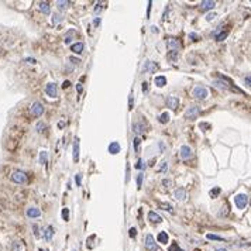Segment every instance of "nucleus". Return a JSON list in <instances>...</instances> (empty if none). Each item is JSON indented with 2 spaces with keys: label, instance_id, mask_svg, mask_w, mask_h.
I'll return each instance as SVG.
<instances>
[{
  "label": "nucleus",
  "instance_id": "obj_35",
  "mask_svg": "<svg viewBox=\"0 0 251 251\" xmlns=\"http://www.w3.org/2000/svg\"><path fill=\"white\" fill-rule=\"evenodd\" d=\"M133 142H134V151L135 153H140V142H141V140H140L138 137H135Z\"/></svg>",
  "mask_w": 251,
  "mask_h": 251
},
{
  "label": "nucleus",
  "instance_id": "obj_40",
  "mask_svg": "<svg viewBox=\"0 0 251 251\" xmlns=\"http://www.w3.org/2000/svg\"><path fill=\"white\" fill-rule=\"evenodd\" d=\"M162 185H164L165 188H171V186H172V181H171V179H162Z\"/></svg>",
  "mask_w": 251,
  "mask_h": 251
},
{
  "label": "nucleus",
  "instance_id": "obj_39",
  "mask_svg": "<svg viewBox=\"0 0 251 251\" xmlns=\"http://www.w3.org/2000/svg\"><path fill=\"white\" fill-rule=\"evenodd\" d=\"M199 127H200V130L206 131V130H209V128H210L212 126H210L209 123H200V124H199Z\"/></svg>",
  "mask_w": 251,
  "mask_h": 251
},
{
  "label": "nucleus",
  "instance_id": "obj_3",
  "mask_svg": "<svg viewBox=\"0 0 251 251\" xmlns=\"http://www.w3.org/2000/svg\"><path fill=\"white\" fill-rule=\"evenodd\" d=\"M30 113H31V116H34V117H40L41 114L44 113V106H42V103L34 102L33 105H31V107H30Z\"/></svg>",
  "mask_w": 251,
  "mask_h": 251
},
{
  "label": "nucleus",
  "instance_id": "obj_18",
  "mask_svg": "<svg viewBox=\"0 0 251 251\" xmlns=\"http://www.w3.org/2000/svg\"><path fill=\"white\" fill-rule=\"evenodd\" d=\"M186 197V190L183 188H179V189L175 190V199L176 200H183Z\"/></svg>",
  "mask_w": 251,
  "mask_h": 251
},
{
  "label": "nucleus",
  "instance_id": "obj_8",
  "mask_svg": "<svg viewBox=\"0 0 251 251\" xmlns=\"http://www.w3.org/2000/svg\"><path fill=\"white\" fill-rule=\"evenodd\" d=\"M157 69H158V65H157L155 62H153V61H147L146 64L142 65V71H144V72L154 73Z\"/></svg>",
  "mask_w": 251,
  "mask_h": 251
},
{
  "label": "nucleus",
  "instance_id": "obj_53",
  "mask_svg": "<svg viewBox=\"0 0 251 251\" xmlns=\"http://www.w3.org/2000/svg\"><path fill=\"white\" fill-rule=\"evenodd\" d=\"M76 89H78V92H79V93H82V90H83V89H82V86H80V85H78V86H76Z\"/></svg>",
  "mask_w": 251,
  "mask_h": 251
},
{
  "label": "nucleus",
  "instance_id": "obj_10",
  "mask_svg": "<svg viewBox=\"0 0 251 251\" xmlns=\"http://www.w3.org/2000/svg\"><path fill=\"white\" fill-rule=\"evenodd\" d=\"M45 92L50 98H57L58 96V92H57V85L55 83H48L45 86Z\"/></svg>",
  "mask_w": 251,
  "mask_h": 251
},
{
  "label": "nucleus",
  "instance_id": "obj_31",
  "mask_svg": "<svg viewBox=\"0 0 251 251\" xmlns=\"http://www.w3.org/2000/svg\"><path fill=\"white\" fill-rule=\"evenodd\" d=\"M167 169H168V162L164 161V162H161L160 168H157V172H167Z\"/></svg>",
  "mask_w": 251,
  "mask_h": 251
},
{
  "label": "nucleus",
  "instance_id": "obj_36",
  "mask_svg": "<svg viewBox=\"0 0 251 251\" xmlns=\"http://www.w3.org/2000/svg\"><path fill=\"white\" fill-rule=\"evenodd\" d=\"M45 128H47V126H45V123H42V121H40V123L37 124V131H38V133L45 131Z\"/></svg>",
  "mask_w": 251,
  "mask_h": 251
},
{
  "label": "nucleus",
  "instance_id": "obj_5",
  "mask_svg": "<svg viewBox=\"0 0 251 251\" xmlns=\"http://www.w3.org/2000/svg\"><path fill=\"white\" fill-rule=\"evenodd\" d=\"M199 114H200V109L197 107V106H192V107H189V109L185 112V117L186 119H189V120H195V119H197Z\"/></svg>",
  "mask_w": 251,
  "mask_h": 251
},
{
  "label": "nucleus",
  "instance_id": "obj_24",
  "mask_svg": "<svg viewBox=\"0 0 251 251\" xmlns=\"http://www.w3.org/2000/svg\"><path fill=\"white\" fill-rule=\"evenodd\" d=\"M57 6H58L59 10H66V9L69 7V2H64V0H59V2H57Z\"/></svg>",
  "mask_w": 251,
  "mask_h": 251
},
{
  "label": "nucleus",
  "instance_id": "obj_22",
  "mask_svg": "<svg viewBox=\"0 0 251 251\" xmlns=\"http://www.w3.org/2000/svg\"><path fill=\"white\" fill-rule=\"evenodd\" d=\"M133 131L135 134H142L144 133V124L142 123H134L133 124Z\"/></svg>",
  "mask_w": 251,
  "mask_h": 251
},
{
  "label": "nucleus",
  "instance_id": "obj_19",
  "mask_svg": "<svg viewBox=\"0 0 251 251\" xmlns=\"http://www.w3.org/2000/svg\"><path fill=\"white\" fill-rule=\"evenodd\" d=\"M154 83L157 85L158 87H162V86H165L167 85V78L165 76H155V79H154Z\"/></svg>",
  "mask_w": 251,
  "mask_h": 251
},
{
  "label": "nucleus",
  "instance_id": "obj_23",
  "mask_svg": "<svg viewBox=\"0 0 251 251\" xmlns=\"http://www.w3.org/2000/svg\"><path fill=\"white\" fill-rule=\"evenodd\" d=\"M40 10L42 11L44 14H50V11H51V9H50V4L47 3V2H40Z\"/></svg>",
  "mask_w": 251,
  "mask_h": 251
},
{
  "label": "nucleus",
  "instance_id": "obj_49",
  "mask_svg": "<svg viewBox=\"0 0 251 251\" xmlns=\"http://www.w3.org/2000/svg\"><path fill=\"white\" fill-rule=\"evenodd\" d=\"M33 229H34V234H35V237H40V233H38V227H37L35 224L33 226Z\"/></svg>",
  "mask_w": 251,
  "mask_h": 251
},
{
  "label": "nucleus",
  "instance_id": "obj_52",
  "mask_svg": "<svg viewBox=\"0 0 251 251\" xmlns=\"http://www.w3.org/2000/svg\"><path fill=\"white\" fill-rule=\"evenodd\" d=\"M27 62H28V64H35V59L34 58H27Z\"/></svg>",
  "mask_w": 251,
  "mask_h": 251
},
{
  "label": "nucleus",
  "instance_id": "obj_11",
  "mask_svg": "<svg viewBox=\"0 0 251 251\" xmlns=\"http://www.w3.org/2000/svg\"><path fill=\"white\" fill-rule=\"evenodd\" d=\"M167 106L169 109L175 110L179 106V99L176 98V96H169V98L167 99Z\"/></svg>",
  "mask_w": 251,
  "mask_h": 251
},
{
  "label": "nucleus",
  "instance_id": "obj_34",
  "mask_svg": "<svg viewBox=\"0 0 251 251\" xmlns=\"http://www.w3.org/2000/svg\"><path fill=\"white\" fill-rule=\"evenodd\" d=\"M168 251H183V250L178 245V243H172L171 245H169V248H168Z\"/></svg>",
  "mask_w": 251,
  "mask_h": 251
},
{
  "label": "nucleus",
  "instance_id": "obj_54",
  "mask_svg": "<svg viewBox=\"0 0 251 251\" xmlns=\"http://www.w3.org/2000/svg\"><path fill=\"white\" fill-rule=\"evenodd\" d=\"M245 83H247V86H250V76L245 78Z\"/></svg>",
  "mask_w": 251,
  "mask_h": 251
},
{
  "label": "nucleus",
  "instance_id": "obj_45",
  "mask_svg": "<svg viewBox=\"0 0 251 251\" xmlns=\"http://www.w3.org/2000/svg\"><path fill=\"white\" fill-rule=\"evenodd\" d=\"M216 17H217V16H216V13H209V14L206 16V20H208V21H212V20H215Z\"/></svg>",
  "mask_w": 251,
  "mask_h": 251
},
{
  "label": "nucleus",
  "instance_id": "obj_47",
  "mask_svg": "<svg viewBox=\"0 0 251 251\" xmlns=\"http://www.w3.org/2000/svg\"><path fill=\"white\" fill-rule=\"evenodd\" d=\"M133 102H134V100H133V95H130V100H128V110L133 109Z\"/></svg>",
  "mask_w": 251,
  "mask_h": 251
},
{
  "label": "nucleus",
  "instance_id": "obj_43",
  "mask_svg": "<svg viewBox=\"0 0 251 251\" xmlns=\"http://www.w3.org/2000/svg\"><path fill=\"white\" fill-rule=\"evenodd\" d=\"M209 238V240H223L222 237H219V236H216V234H208L206 236Z\"/></svg>",
  "mask_w": 251,
  "mask_h": 251
},
{
  "label": "nucleus",
  "instance_id": "obj_48",
  "mask_svg": "<svg viewBox=\"0 0 251 251\" xmlns=\"http://www.w3.org/2000/svg\"><path fill=\"white\" fill-rule=\"evenodd\" d=\"M69 86H71V82H69V80H65V82L62 83V87H64V89H66V87H69Z\"/></svg>",
  "mask_w": 251,
  "mask_h": 251
},
{
  "label": "nucleus",
  "instance_id": "obj_27",
  "mask_svg": "<svg viewBox=\"0 0 251 251\" xmlns=\"http://www.w3.org/2000/svg\"><path fill=\"white\" fill-rule=\"evenodd\" d=\"M47 161H48V153L47 151H42V153H40V164H47Z\"/></svg>",
  "mask_w": 251,
  "mask_h": 251
},
{
  "label": "nucleus",
  "instance_id": "obj_14",
  "mask_svg": "<svg viewBox=\"0 0 251 251\" xmlns=\"http://www.w3.org/2000/svg\"><path fill=\"white\" fill-rule=\"evenodd\" d=\"M107 149H109V153L112 154V155H116V154L120 153V144L117 141H113V142H110V146Z\"/></svg>",
  "mask_w": 251,
  "mask_h": 251
},
{
  "label": "nucleus",
  "instance_id": "obj_20",
  "mask_svg": "<svg viewBox=\"0 0 251 251\" xmlns=\"http://www.w3.org/2000/svg\"><path fill=\"white\" fill-rule=\"evenodd\" d=\"M83 42H76V44H73L72 47H71V51L75 52V54H80V52L83 51Z\"/></svg>",
  "mask_w": 251,
  "mask_h": 251
},
{
  "label": "nucleus",
  "instance_id": "obj_30",
  "mask_svg": "<svg viewBox=\"0 0 251 251\" xmlns=\"http://www.w3.org/2000/svg\"><path fill=\"white\" fill-rule=\"evenodd\" d=\"M227 35H229V30H226L224 33H223V31H222V33H220V34H217V35H216V41H223V40H224V38H226V37H227Z\"/></svg>",
  "mask_w": 251,
  "mask_h": 251
},
{
  "label": "nucleus",
  "instance_id": "obj_51",
  "mask_svg": "<svg viewBox=\"0 0 251 251\" xmlns=\"http://www.w3.org/2000/svg\"><path fill=\"white\" fill-rule=\"evenodd\" d=\"M69 61H72L73 64H79V62H80V59H78V58H73V57H71V58H69Z\"/></svg>",
  "mask_w": 251,
  "mask_h": 251
},
{
  "label": "nucleus",
  "instance_id": "obj_29",
  "mask_svg": "<svg viewBox=\"0 0 251 251\" xmlns=\"http://www.w3.org/2000/svg\"><path fill=\"white\" fill-rule=\"evenodd\" d=\"M61 21H62V16L59 13H54L52 14V24H58Z\"/></svg>",
  "mask_w": 251,
  "mask_h": 251
},
{
  "label": "nucleus",
  "instance_id": "obj_16",
  "mask_svg": "<svg viewBox=\"0 0 251 251\" xmlns=\"http://www.w3.org/2000/svg\"><path fill=\"white\" fill-rule=\"evenodd\" d=\"M168 240H169V237H168L167 231H160L158 233V236H157V241L161 244H167Z\"/></svg>",
  "mask_w": 251,
  "mask_h": 251
},
{
  "label": "nucleus",
  "instance_id": "obj_13",
  "mask_svg": "<svg viewBox=\"0 0 251 251\" xmlns=\"http://www.w3.org/2000/svg\"><path fill=\"white\" fill-rule=\"evenodd\" d=\"M26 215H27V217H30V219H35V217H40L41 216V210L37 208H30V209H27Z\"/></svg>",
  "mask_w": 251,
  "mask_h": 251
},
{
  "label": "nucleus",
  "instance_id": "obj_37",
  "mask_svg": "<svg viewBox=\"0 0 251 251\" xmlns=\"http://www.w3.org/2000/svg\"><path fill=\"white\" fill-rule=\"evenodd\" d=\"M134 167L137 168V169H144V168H146V162H144L142 160H138V161H137V164H135Z\"/></svg>",
  "mask_w": 251,
  "mask_h": 251
},
{
  "label": "nucleus",
  "instance_id": "obj_46",
  "mask_svg": "<svg viewBox=\"0 0 251 251\" xmlns=\"http://www.w3.org/2000/svg\"><path fill=\"white\" fill-rule=\"evenodd\" d=\"M141 89H142V92H148V83H147V82H142Z\"/></svg>",
  "mask_w": 251,
  "mask_h": 251
},
{
  "label": "nucleus",
  "instance_id": "obj_21",
  "mask_svg": "<svg viewBox=\"0 0 251 251\" xmlns=\"http://www.w3.org/2000/svg\"><path fill=\"white\" fill-rule=\"evenodd\" d=\"M52 234H54V227H52V226H48L47 229H45V233H44V238L47 241H51Z\"/></svg>",
  "mask_w": 251,
  "mask_h": 251
},
{
  "label": "nucleus",
  "instance_id": "obj_1",
  "mask_svg": "<svg viewBox=\"0 0 251 251\" xmlns=\"http://www.w3.org/2000/svg\"><path fill=\"white\" fill-rule=\"evenodd\" d=\"M192 95L195 96L196 99H199V100H205V99L208 98L209 96V92H208V89L205 86H196L195 89H193V92H192Z\"/></svg>",
  "mask_w": 251,
  "mask_h": 251
},
{
  "label": "nucleus",
  "instance_id": "obj_44",
  "mask_svg": "<svg viewBox=\"0 0 251 251\" xmlns=\"http://www.w3.org/2000/svg\"><path fill=\"white\" fill-rule=\"evenodd\" d=\"M142 176H144L142 174H138V176H137V186L138 188H141V185H142Z\"/></svg>",
  "mask_w": 251,
  "mask_h": 251
},
{
  "label": "nucleus",
  "instance_id": "obj_50",
  "mask_svg": "<svg viewBox=\"0 0 251 251\" xmlns=\"http://www.w3.org/2000/svg\"><path fill=\"white\" fill-rule=\"evenodd\" d=\"M189 37H190V38H193V41H197V40H199V35H197V34H195V33H192Z\"/></svg>",
  "mask_w": 251,
  "mask_h": 251
},
{
  "label": "nucleus",
  "instance_id": "obj_26",
  "mask_svg": "<svg viewBox=\"0 0 251 251\" xmlns=\"http://www.w3.org/2000/svg\"><path fill=\"white\" fill-rule=\"evenodd\" d=\"M160 208L162 209V210H167V212H169V213H174V208H172V205H169V203H160Z\"/></svg>",
  "mask_w": 251,
  "mask_h": 251
},
{
  "label": "nucleus",
  "instance_id": "obj_4",
  "mask_svg": "<svg viewBox=\"0 0 251 251\" xmlns=\"http://www.w3.org/2000/svg\"><path fill=\"white\" fill-rule=\"evenodd\" d=\"M11 181L16 183H26L27 182V175L23 171H14L11 174Z\"/></svg>",
  "mask_w": 251,
  "mask_h": 251
},
{
  "label": "nucleus",
  "instance_id": "obj_55",
  "mask_svg": "<svg viewBox=\"0 0 251 251\" xmlns=\"http://www.w3.org/2000/svg\"><path fill=\"white\" fill-rule=\"evenodd\" d=\"M151 28H153V33H158V28H157L155 26H153V27H151Z\"/></svg>",
  "mask_w": 251,
  "mask_h": 251
},
{
  "label": "nucleus",
  "instance_id": "obj_28",
  "mask_svg": "<svg viewBox=\"0 0 251 251\" xmlns=\"http://www.w3.org/2000/svg\"><path fill=\"white\" fill-rule=\"evenodd\" d=\"M178 57H179L178 51H171V52H169V54L167 55V58L169 59V61H172V62H174V61H176V59H178Z\"/></svg>",
  "mask_w": 251,
  "mask_h": 251
},
{
  "label": "nucleus",
  "instance_id": "obj_38",
  "mask_svg": "<svg viewBox=\"0 0 251 251\" xmlns=\"http://www.w3.org/2000/svg\"><path fill=\"white\" fill-rule=\"evenodd\" d=\"M72 34H73V31H72V30H71L69 33H68V35H66L65 38H64V42H65V44H69L71 41H72V37H71V35H72Z\"/></svg>",
  "mask_w": 251,
  "mask_h": 251
},
{
  "label": "nucleus",
  "instance_id": "obj_42",
  "mask_svg": "<svg viewBox=\"0 0 251 251\" xmlns=\"http://www.w3.org/2000/svg\"><path fill=\"white\" fill-rule=\"evenodd\" d=\"M75 182H76V186H80V183H82V175L76 174V176H75Z\"/></svg>",
  "mask_w": 251,
  "mask_h": 251
},
{
  "label": "nucleus",
  "instance_id": "obj_6",
  "mask_svg": "<svg viewBox=\"0 0 251 251\" xmlns=\"http://www.w3.org/2000/svg\"><path fill=\"white\" fill-rule=\"evenodd\" d=\"M146 248L148 251H160V248H158V245L155 243V238L151 234H148L146 237Z\"/></svg>",
  "mask_w": 251,
  "mask_h": 251
},
{
  "label": "nucleus",
  "instance_id": "obj_57",
  "mask_svg": "<svg viewBox=\"0 0 251 251\" xmlns=\"http://www.w3.org/2000/svg\"><path fill=\"white\" fill-rule=\"evenodd\" d=\"M40 251H45V250H42V248H40Z\"/></svg>",
  "mask_w": 251,
  "mask_h": 251
},
{
  "label": "nucleus",
  "instance_id": "obj_9",
  "mask_svg": "<svg viewBox=\"0 0 251 251\" xmlns=\"http://www.w3.org/2000/svg\"><path fill=\"white\" fill-rule=\"evenodd\" d=\"M167 47L169 48V50H172V51H178L179 48H181V42H179V40H176V38H168Z\"/></svg>",
  "mask_w": 251,
  "mask_h": 251
},
{
  "label": "nucleus",
  "instance_id": "obj_7",
  "mask_svg": "<svg viewBox=\"0 0 251 251\" xmlns=\"http://www.w3.org/2000/svg\"><path fill=\"white\" fill-rule=\"evenodd\" d=\"M193 153H192V148L189 146H182L181 147V158L182 160H189L192 158Z\"/></svg>",
  "mask_w": 251,
  "mask_h": 251
},
{
  "label": "nucleus",
  "instance_id": "obj_25",
  "mask_svg": "<svg viewBox=\"0 0 251 251\" xmlns=\"http://www.w3.org/2000/svg\"><path fill=\"white\" fill-rule=\"evenodd\" d=\"M169 121V113H167V112H164L160 116V123L161 124H165V123H168Z\"/></svg>",
  "mask_w": 251,
  "mask_h": 251
},
{
  "label": "nucleus",
  "instance_id": "obj_41",
  "mask_svg": "<svg viewBox=\"0 0 251 251\" xmlns=\"http://www.w3.org/2000/svg\"><path fill=\"white\" fill-rule=\"evenodd\" d=\"M128 234H130L131 238H135V236H137V230H135V227H131V229L128 230Z\"/></svg>",
  "mask_w": 251,
  "mask_h": 251
},
{
  "label": "nucleus",
  "instance_id": "obj_33",
  "mask_svg": "<svg viewBox=\"0 0 251 251\" xmlns=\"http://www.w3.org/2000/svg\"><path fill=\"white\" fill-rule=\"evenodd\" d=\"M62 217H64V220H65V222H68V220H69V209H68V208L62 209Z\"/></svg>",
  "mask_w": 251,
  "mask_h": 251
},
{
  "label": "nucleus",
  "instance_id": "obj_12",
  "mask_svg": "<svg viewBox=\"0 0 251 251\" xmlns=\"http://www.w3.org/2000/svg\"><path fill=\"white\" fill-rule=\"evenodd\" d=\"M215 6H216V3L213 2V0H203V2L200 3V10H202V11L212 10Z\"/></svg>",
  "mask_w": 251,
  "mask_h": 251
},
{
  "label": "nucleus",
  "instance_id": "obj_15",
  "mask_svg": "<svg viewBox=\"0 0 251 251\" xmlns=\"http://www.w3.org/2000/svg\"><path fill=\"white\" fill-rule=\"evenodd\" d=\"M73 161L75 162L79 161V138H76L73 142Z\"/></svg>",
  "mask_w": 251,
  "mask_h": 251
},
{
  "label": "nucleus",
  "instance_id": "obj_32",
  "mask_svg": "<svg viewBox=\"0 0 251 251\" xmlns=\"http://www.w3.org/2000/svg\"><path fill=\"white\" fill-rule=\"evenodd\" d=\"M220 192H222V189H220V188H213V189L210 190V193H209V195H210V197H213V199H215V197L219 196V193H220Z\"/></svg>",
  "mask_w": 251,
  "mask_h": 251
},
{
  "label": "nucleus",
  "instance_id": "obj_56",
  "mask_svg": "<svg viewBox=\"0 0 251 251\" xmlns=\"http://www.w3.org/2000/svg\"><path fill=\"white\" fill-rule=\"evenodd\" d=\"M215 251H227L226 248H217V250H215Z\"/></svg>",
  "mask_w": 251,
  "mask_h": 251
},
{
  "label": "nucleus",
  "instance_id": "obj_2",
  "mask_svg": "<svg viewBox=\"0 0 251 251\" xmlns=\"http://www.w3.org/2000/svg\"><path fill=\"white\" fill-rule=\"evenodd\" d=\"M234 203H236V206L238 209H245V206L248 205V196L247 195H244V193H241V195H237L236 197H234Z\"/></svg>",
  "mask_w": 251,
  "mask_h": 251
},
{
  "label": "nucleus",
  "instance_id": "obj_17",
  "mask_svg": "<svg viewBox=\"0 0 251 251\" xmlns=\"http://www.w3.org/2000/svg\"><path fill=\"white\" fill-rule=\"evenodd\" d=\"M148 219L153 223H161V222H162V217H161L158 213H155V212H149V213H148Z\"/></svg>",
  "mask_w": 251,
  "mask_h": 251
}]
</instances>
